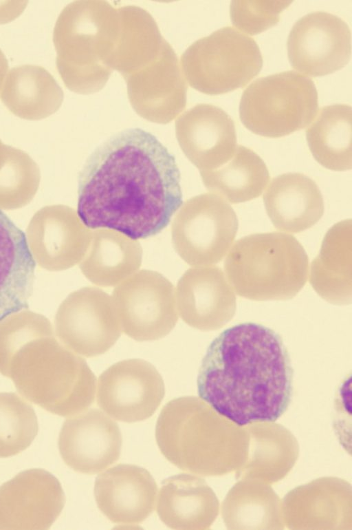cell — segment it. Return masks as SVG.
Instances as JSON below:
<instances>
[{
  "instance_id": "6da1fadb",
  "label": "cell",
  "mask_w": 352,
  "mask_h": 530,
  "mask_svg": "<svg viewBox=\"0 0 352 530\" xmlns=\"http://www.w3.org/2000/svg\"><path fill=\"white\" fill-rule=\"evenodd\" d=\"M180 180L174 156L155 136L126 129L87 159L78 176L77 214L88 228L148 238L182 206Z\"/></svg>"
},
{
  "instance_id": "ffe728a7",
  "label": "cell",
  "mask_w": 352,
  "mask_h": 530,
  "mask_svg": "<svg viewBox=\"0 0 352 530\" xmlns=\"http://www.w3.org/2000/svg\"><path fill=\"white\" fill-rule=\"evenodd\" d=\"M142 258V248L137 240L113 230L98 229L91 232L80 268L93 284L110 287L135 273L141 266Z\"/></svg>"
},
{
  "instance_id": "4316f807",
  "label": "cell",
  "mask_w": 352,
  "mask_h": 530,
  "mask_svg": "<svg viewBox=\"0 0 352 530\" xmlns=\"http://www.w3.org/2000/svg\"><path fill=\"white\" fill-rule=\"evenodd\" d=\"M54 335L50 321L43 315L23 310L0 321V373L6 377L13 356L32 340Z\"/></svg>"
},
{
  "instance_id": "9a60e30c",
  "label": "cell",
  "mask_w": 352,
  "mask_h": 530,
  "mask_svg": "<svg viewBox=\"0 0 352 530\" xmlns=\"http://www.w3.org/2000/svg\"><path fill=\"white\" fill-rule=\"evenodd\" d=\"M235 278L301 277L307 258L299 242L283 232L256 233L236 242L226 263Z\"/></svg>"
},
{
  "instance_id": "f546056e",
  "label": "cell",
  "mask_w": 352,
  "mask_h": 530,
  "mask_svg": "<svg viewBox=\"0 0 352 530\" xmlns=\"http://www.w3.org/2000/svg\"><path fill=\"white\" fill-rule=\"evenodd\" d=\"M8 69V62L3 52L0 50V91L3 85V79L7 74Z\"/></svg>"
},
{
  "instance_id": "5b68a950",
  "label": "cell",
  "mask_w": 352,
  "mask_h": 530,
  "mask_svg": "<svg viewBox=\"0 0 352 530\" xmlns=\"http://www.w3.org/2000/svg\"><path fill=\"white\" fill-rule=\"evenodd\" d=\"M318 106L314 81L298 72L287 71L252 83L242 94L239 116L252 132L278 138L309 125Z\"/></svg>"
},
{
  "instance_id": "8fae6325",
  "label": "cell",
  "mask_w": 352,
  "mask_h": 530,
  "mask_svg": "<svg viewBox=\"0 0 352 530\" xmlns=\"http://www.w3.org/2000/svg\"><path fill=\"white\" fill-rule=\"evenodd\" d=\"M351 31L340 17L314 12L298 19L288 36L289 61L296 70L312 76L340 70L351 57Z\"/></svg>"
},
{
  "instance_id": "e0dca14e",
  "label": "cell",
  "mask_w": 352,
  "mask_h": 530,
  "mask_svg": "<svg viewBox=\"0 0 352 530\" xmlns=\"http://www.w3.org/2000/svg\"><path fill=\"white\" fill-rule=\"evenodd\" d=\"M157 491V484L146 469L119 464L98 476L94 492L98 509L109 520L135 524L153 511Z\"/></svg>"
},
{
  "instance_id": "5bb4252c",
  "label": "cell",
  "mask_w": 352,
  "mask_h": 530,
  "mask_svg": "<svg viewBox=\"0 0 352 530\" xmlns=\"http://www.w3.org/2000/svg\"><path fill=\"white\" fill-rule=\"evenodd\" d=\"M58 443L66 465L77 472L95 474L119 458L122 437L113 419L91 409L64 422Z\"/></svg>"
},
{
  "instance_id": "7c38bea8",
  "label": "cell",
  "mask_w": 352,
  "mask_h": 530,
  "mask_svg": "<svg viewBox=\"0 0 352 530\" xmlns=\"http://www.w3.org/2000/svg\"><path fill=\"white\" fill-rule=\"evenodd\" d=\"M65 502L61 485L51 473L21 471L0 486V529H48Z\"/></svg>"
},
{
  "instance_id": "44dd1931",
  "label": "cell",
  "mask_w": 352,
  "mask_h": 530,
  "mask_svg": "<svg viewBox=\"0 0 352 530\" xmlns=\"http://www.w3.org/2000/svg\"><path fill=\"white\" fill-rule=\"evenodd\" d=\"M63 92L50 72L41 66L23 65L11 69L1 98L14 115L38 120L55 113L63 100Z\"/></svg>"
},
{
  "instance_id": "9c48e42d",
  "label": "cell",
  "mask_w": 352,
  "mask_h": 530,
  "mask_svg": "<svg viewBox=\"0 0 352 530\" xmlns=\"http://www.w3.org/2000/svg\"><path fill=\"white\" fill-rule=\"evenodd\" d=\"M55 331L65 347L89 358L109 350L122 330L112 297L87 286L70 293L59 306Z\"/></svg>"
},
{
  "instance_id": "3957f363",
  "label": "cell",
  "mask_w": 352,
  "mask_h": 530,
  "mask_svg": "<svg viewBox=\"0 0 352 530\" xmlns=\"http://www.w3.org/2000/svg\"><path fill=\"white\" fill-rule=\"evenodd\" d=\"M120 27L118 8L104 1H76L59 14L53 32L56 67L71 91L89 94L107 83Z\"/></svg>"
},
{
  "instance_id": "83f0119b",
  "label": "cell",
  "mask_w": 352,
  "mask_h": 530,
  "mask_svg": "<svg viewBox=\"0 0 352 530\" xmlns=\"http://www.w3.org/2000/svg\"><path fill=\"white\" fill-rule=\"evenodd\" d=\"M291 1H233L230 4L232 24L250 35L260 34L275 25L280 14Z\"/></svg>"
},
{
  "instance_id": "484cf974",
  "label": "cell",
  "mask_w": 352,
  "mask_h": 530,
  "mask_svg": "<svg viewBox=\"0 0 352 530\" xmlns=\"http://www.w3.org/2000/svg\"><path fill=\"white\" fill-rule=\"evenodd\" d=\"M38 430L36 413L28 402L15 393H0V458L25 450Z\"/></svg>"
},
{
  "instance_id": "7a4b0ae2",
  "label": "cell",
  "mask_w": 352,
  "mask_h": 530,
  "mask_svg": "<svg viewBox=\"0 0 352 530\" xmlns=\"http://www.w3.org/2000/svg\"><path fill=\"white\" fill-rule=\"evenodd\" d=\"M197 386L202 401L239 426L274 422L291 403L294 370L278 333L244 322L224 330L210 343Z\"/></svg>"
},
{
  "instance_id": "8992f818",
  "label": "cell",
  "mask_w": 352,
  "mask_h": 530,
  "mask_svg": "<svg viewBox=\"0 0 352 530\" xmlns=\"http://www.w3.org/2000/svg\"><path fill=\"white\" fill-rule=\"evenodd\" d=\"M181 64L192 88L214 96L246 85L261 71L263 58L252 38L224 27L190 45Z\"/></svg>"
},
{
  "instance_id": "d6986e66",
  "label": "cell",
  "mask_w": 352,
  "mask_h": 530,
  "mask_svg": "<svg viewBox=\"0 0 352 530\" xmlns=\"http://www.w3.org/2000/svg\"><path fill=\"white\" fill-rule=\"evenodd\" d=\"M35 267L25 233L0 209V321L28 308Z\"/></svg>"
},
{
  "instance_id": "cb8c5ba5",
  "label": "cell",
  "mask_w": 352,
  "mask_h": 530,
  "mask_svg": "<svg viewBox=\"0 0 352 530\" xmlns=\"http://www.w3.org/2000/svg\"><path fill=\"white\" fill-rule=\"evenodd\" d=\"M208 492L197 477L179 474L165 479L159 491L157 512L169 528L193 529L208 521Z\"/></svg>"
},
{
  "instance_id": "2e32d148",
  "label": "cell",
  "mask_w": 352,
  "mask_h": 530,
  "mask_svg": "<svg viewBox=\"0 0 352 530\" xmlns=\"http://www.w3.org/2000/svg\"><path fill=\"white\" fill-rule=\"evenodd\" d=\"M175 136L185 156L200 171L221 167L237 147L233 120L211 104L196 105L180 115Z\"/></svg>"
},
{
  "instance_id": "d4e9b609",
  "label": "cell",
  "mask_w": 352,
  "mask_h": 530,
  "mask_svg": "<svg viewBox=\"0 0 352 530\" xmlns=\"http://www.w3.org/2000/svg\"><path fill=\"white\" fill-rule=\"evenodd\" d=\"M221 277L215 268H193L179 279L176 288L177 311L189 326L206 329L210 324V290Z\"/></svg>"
},
{
  "instance_id": "603a6c76",
  "label": "cell",
  "mask_w": 352,
  "mask_h": 530,
  "mask_svg": "<svg viewBox=\"0 0 352 530\" xmlns=\"http://www.w3.org/2000/svg\"><path fill=\"white\" fill-rule=\"evenodd\" d=\"M351 120L349 105H328L320 109L306 129L309 148L325 168L338 171L351 169Z\"/></svg>"
},
{
  "instance_id": "4fadbf2b",
  "label": "cell",
  "mask_w": 352,
  "mask_h": 530,
  "mask_svg": "<svg viewBox=\"0 0 352 530\" xmlns=\"http://www.w3.org/2000/svg\"><path fill=\"white\" fill-rule=\"evenodd\" d=\"M124 78L132 107L148 121L168 123L186 107L188 85L169 43L155 60Z\"/></svg>"
},
{
  "instance_id": "277c9868",
  "label": "cell",
  "mask_w": 352,
  "mask_h": 530,
  "mask_svg": "<svg viewBox=\"0 0 352 530\" xmlns=\"http://www.w3.org/2000/svg\"><path fill=\"white\" fill-rule=\"evenodd\" d=\"M6 377L26 399L58 416L80 414L94 401V374L54 335L24 345L12 358Z\"/></svg>"
},
{
  "instance_id": "52a82bcc",
  "label": "cell",
  "mask_w": 352,
  "mask_h": 530,
  "mask_svg": "<svg viewBox=\"0 0 352 530\" xmlns=\"http://www.w3.org/2000/svg\"><path fill=\"white\" fill-rule=\"evenodd\" d=\"M238 230L237 216L219 195L202 193L186 200L171 226L174 248L191 266L219 261L232 244Z\"/></svg>"
},
{
  "instance_id": "ba28073f",
  "label": "cell",
  "mask_w": 352,
  "mask_h": 530,
  "mask_svg": "<svg viewBox=\"0 0 352 530\" xmlns=\"http://www.w3.org/2000/svg\"><path fill=\"white\" fill-rule=\"evenodd\" d=\"M111 297L122 331L135 341L163 338L178 320L174 286L157 271L135 272L118 284Z\"/></svg>"
},
{
  "instance_id": "7402d4cb",
  "label": "cell",
  "mask_w": 352,
  "mask_h": 530,
  "mask_svg": "<svg viewBox=\"0 0 352 530\" xmlns=\"http://www.w3.org/2000/svg\"><path fill=\"white\" fill-rule=\"evenodd\" d=\"M200 175L208 191L234 204L260 196L270 180L268 169L261 158L241 145L223 165L200 171Z\"/></svg>"
},
{
  "instance_id": "f1b7e54d",
  "label": "cell",
  "mask_w": 352,
  "mask_h": 530,
  "mask_svg": "<svg viewBox=\"0 0 352 530\" xmlns=\"http://www.w3.org/2000/svg\"><path fill=\"white\" fill-rule=\"evenodd\" d=\"M27 1H0V23L16 19L25 9Z\"/></svg>"
},
{
  "instance_id": "30bf717a",
  "label": "cell",
  "mask_w": 352,
  "mask_h": 530,
  "mask_svg": "<svg viewBox=\"0 0 352 530\" xmlns=\"http://www.w3.org/2000/svg\"><path fill=\"white\" fill-rule=\"evenodd\" d=\"M163 379L151 363L140 359L117 362L98 377L97 403L106 414L125 423L144 421L160 405Z\"/></svg>"
},
{
  "instance_id": "ac0fdd59",
  "label": "cell",
  "mask_w": 352,
  "mask_h": 530,
  "mask_svg": "<svg viewBox=\"0 0 352 530\" xmlns=\"http://www.w3.org/2000/svg\"><path fill=\"white\" fill-rule=\"evenodd\" d=\"M263 201L273 225L285 233H299L311 228L324 213V201L317 184L299 173H287L273 178Z\"/></svg>"
}]
</instances>
